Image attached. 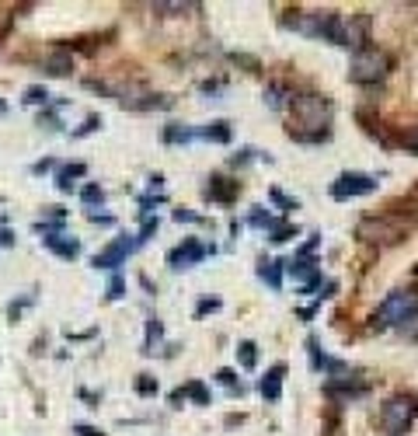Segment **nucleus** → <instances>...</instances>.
Wrapping results in <instances>:
<instances>
[{"label": "nucleus", "mask_w": 418, "mask_h": 436, "mask_svg": "<svg viewBox=\"0 0 418 436\" xmlns=\"http://www.w3.org/2000/svg\"><path fill=\"white\" fill-rule=\"evenodd\" d=\"M290 108L296 119V126H290V136L296 143H321L331 136V129H328L331 126V102L324 95H314V91L293 95Z\"/></svg>", "instance_id": "obj_1"}, {"label": "nucleus", "mask_w": 418, "mask_h": 436, "mask_svg": "<svg viewBox=\"0 0 418 436\" xmlns=\"http://www.w3.org/2000/svg\"><path fill=\"white\" fill-rule=\"evenodd\" d=\"M390 67H394V60H390L387 49H380V46H362V49L352 53L349 77H352L356 84H376V81H383V77L390 74Z\"/></svg>", "instance_id": "obj_2"}, {"label": "nucleus", "mask_w": 418, "mask_h": 436, "mask_svg": "<svg viewBox=\"0 0 418 436\" xmlns=\"http://www.w3.org/2000/svg\"><path fill=\"white\" fill-rule=\"evenodd\" d=\"M342 22L345 18L338 11H310L300 18H286V25L303 32L307 39H321V42H335V46H342Z\"/></svg>", "instance_id": "obj_3"}, {"label": "nucleus", "mask_w": 418, "mask_h": 436, "mask_svg": "<svg viewBox=\"0 0 418 436\" xmlns=\"http://www.w3.org/2000/svg\"><path fill=\"white\" fill-rule=\"evenodd\" d=\"M415 415H418V398L404 394V391L390 394L380 405V426L387 429V436H404V429L415 422Z\"/></svg>", "instance_id": "obj_4"}, {"label": "nucleus", "mask_w": 418, "mask_h": 436, "mask_svg": "<svg viewBox=\"0 0 418 436\" xmlns=\"http://www.w3.org/2000/svg\"><path fill=\"white\" fill-rule=\"evenodd\" d=\"M376 318H380V328L415 321L418 318V290H394V293H387L383 304L376 307Z\"/></svg>", "instance_id": "obj_5"}, {"label": "nucleus", "mask_w": 418, "mask_h": 436, "mask_svg": "<svg viewBox=\"0 0 418 436\" xmlns=\"http://www.w3.org/2000/svg\"><path fill=\"white\" fill-rule=\"evenodd\" d=\"M376 192V178L366 175V171H345L331 181V199L345 202V199H359V195H369Z\"/></svg>", "instance_id": "obj_6"}, {"label": "nucleus", "mask_w": 418, "mask_h": 436, "mask_svg": "<svg viewBox=\"0 0 418 436\" xmlns=\"http://www.w3.org/2000/svg\"><path fill=\"white\" fill-rule=\"evenodd\" d=\"M136 248H140V238H136V234H122V238H115L112 245H105V248L91 259V266H94V269H112V273H115L119 266H126V259H129Z\"/></svg>", "instance_id": "obj_7"}, {"label": "nucleus", "mask_w": 418, "mask_h": 436, "mask_svg": "<svg viewBox=\"0 0 418 436\" xmlns=\"http://www.w3.org/2000/svg\"><path fill=\"white\" fill-rule=\"evenodd\" d=\"M209 252H213V245H206V241H199V238H185L178 248L167 252V266H171V269H188V266H199Z\"/></svg>", "instance_id": "obj_8"}, {"label": "nucleus", "mask_w": 418, "mask_h": 436, "mask_svg": "<svg viewBox=\"0 0 418 436\" xmlns=\"http://www.w3.org/2000/svg\"><path fill=\"white\" fill-rule=\"evenodd\" d=\"M369 29H373V18L366 15V11H359V15H349L345 22H342V46L345 49H362V46H369Z\"/></svg>", "instance_id": "obj_9"}, {"label": "nucleus", "mask_w": 418, "mask_h": 436, "mask_svg": "<svg viewBox=\"0 0 418 436\" xmlns=\"http://www.w3.org/2000/svg\"><path fill=\"white\" fill-rule=\"evenodd\" d=\"M359 238H366V241H397L401 227L390 224L387 216H366V220L359 224Z\"/></svg>", "instance_id": "obj_10"}, {"label": "nucleus", "mask_w": 418, "mask_h": 436, "mask_svg": "<svg viewBox=\"0 0 418 436\" xmlns=\"http://www.w3.org/2000/svg\"><path fill=\"white\" fill-rule=\"evenodd\" d=\"M283 377H286V363H276L265 370V377L258 380V391L265 401H279L283 398Z\"/></svg>", "instance_id": "obj_11"}, {"label": "nucleus", "mask_w": 418, "mask_h": 436, "mask_svg": "<svg viewBox=\"0 0 418 436\" xmlns=\"http://www.w3.org/2000/svg\"><path fill=\"white\" fill-rule=\"evenodd\" d=\"M237 192H241V185L231 178H220V175H213L206 185V199H213V202H234Z\"/></svg>", "instance_id": "obj_12"}, {"label": "nucleus", "mask_w": 418, "mask_h": 436, "mask_svg": "<svg viewBox=\"0 0 418 436\" xmlns=\"http://www.w3.org/2000/svg\"><path fill=\"white\" fill-rule=\"evenodd\" d=\"M42 245L56 255V259H63V262H74L77 255H81V241L77 238H67V234H53V238H42Z\"/></svg>", "instance_id": "obj_13"}, {"label": "nucleus", "mask_w": 418, "mask_h": 436, "mask_svg": "<svg viewBox=\"0 0 418 436\" xmlns=\"http://www.w3.org/2000/svg\"><path fill=\"white\" fill-rule=\"evenodd\" d=\"M366 391H369V387H366V384H356L352 377H342V380H328V384H324V394H328V398H338V394H342V398L352 401V398H362Z\"/></svg>", "instance_id": "obj_14"}, {"label": "nucleus", "mask_w": 418, "mask_h": 436, "mask_svg": "<svg viewBox=\"0 0 418 436\" xmlns=\"http://www.w3.org/2000/svg\"><path fill=\"white\" fill-rule=\"evenodd\" d=\"M185 398H192L195 405H209V387H206L202 380H188L185 387L171 391V405H181Z\"/></svg>", "instance_id": "obj_15"}, {"label": "nucleus", "mask_w": 418, "mask_h": 436, "mask_svg": "<svg viewBox=\"0 0 418 436\" xmlns=\"http://www.w3.org/2000/svg\"><path fill=\"white\" fill-rule=\"evenodd\" d=\"M84 175H87V164H84V161H74V164H63V168L56 171V188H60V192H74L77 178H84Z\"/></svg>", "instance_id": "obj_16"}, {"label": "nucleus", "mask_w": 418, "mask_h": 436, "mask_svg": "<svg viewBox=\"0 0 418 436\" xmlns=\"http://www.w3.org/2000/svg\"><path fill=\"white\" fill-rule=\"evenodd\" d=\"M42 70L49 74V77H67L70 70H74V60H70V53H53V56H46L42 60Z\"/></svg>", "instance_id": "obj_17"}, {"label": "nucleus", "mask_w": 418, "mask_h": 436, "mask_svg": "<svg viewBox=\"0 0 418 436\" xmlns=\"http://www.w3.org/2000/svg\"><path fill=\"white\" fill-rule=\"evenodd\" d=\"M195 136H202V140H209V143H231V122L217 119V122L195 129Z\"/></svg>", "instance_id": "obj_18"}, {"label": "nucleus", "mask_w": 418, "mask_h": 436, "mask_svg": "<svg viewBox=\"0 0 418 436\" xmlns=\"http://www.w3.org/2000/svg\"><path fill=\"white\" fill-rule=\"evenodd\" d=\"M283 269H286V262H258V280H265L272 290H279L283 286Z\"/></svg>", "instance_id": "obj_19"}, {"label": "nucleus", "mask_w": 418, "mask_h": 436, "mask_svg": "<svg viewBox=\"0 0 418 436\" xmlns=\"http://www.w3.org/2000/svg\"><path fill=\"white\" fill-rule=\"evenodd\" d=\"M160 140L164 143H188V140H195V129H188L181 122H167L164 133H160Z\"/></svg>", "instance_id": "obj_20"}, {"label": "nucleus", "mask_w": 418, "mask_h": 436, "mask_svg": "<svg viewBox=\"0 0 418 436\" xmlns=\"http://www.w3.org/2000/svg\"><path fill=\"white\" fill-rule=\"evenodd\" d=\"M237 363H241L244 370H255V366H258V346H255L251 339L237 342Z\"/></svg>", "instance_id": "obj_21"}, {"label": "nucleus", "mask_w": 418, "mask_h": 436, "mask_svg": "<svg viewBox=\"0 0 418 436\" xmlns=\"http://www.w3.org/2000/svg\"><path fill=\"white\" fill-rule=\"evenodd\" d=\"M49 88H42V84H32V88H25V95H22V102L25 105H39V108H49Z\"/></svg>", "instance_id": "obj_22"}, {"label": "nucleus", "mask_w": 418, "mask_h": 436, "mask_svg": "<svg viewBox=\"0 0 418 436\" xmlns=\"http://www.w3.org/2000/svg\"><path fill=\"white\" fill-rule=\"evenodd\" d=\"M286 98H293V91H286L283 84H269V88H265V105H269V108H283Z\"/></svg>", "instance_id": "obj_23"}, {"label": "nucleus", "mask_w": 418, "mask_h": 436, "mask_svg": "<svg viewBox=\"0 0 418 436\" xmlns=\"http://www.w3.org/2000/svg\"><path fill=\"white\" fill-rule=\"evenodd\" d=\"M300 231H296V224H290V220H279L272 231H269V241H276V245H283V241H293Z\"/></svg>", "instance_id": "obj_24"}, {"label": "nucleus", "mask_w": 418, "mask_h": 436, "mask_svg": "<svg viewBox=\"0 0 418 436\" xmlns=\"http://www.w3.org/2000/svg\"><path fill=\"white\" fill-rule=\"evenodd\" d=\"M160 339H164V325H160L157 318H150V321H147V342H143V353H153V346H160Z\"/></svg>", "instance_id": "obj_25"}, {"label": "nucleus", "mask_w": 418, "mask_h": 436, "mask_svg": "<svg viewBox=\"0 0 418 436\" xmlns=\"http://www.w3.org/2000/svg\"><path fill=\"white\" fill-rule=\"evenodd\" d=\"M81 199H84V206H91V209H94V206H101V202H105V188H101L98 181H91V185H84V188H81Z\"/></svg>", "instance_id": "obj_26"}, {"label": "nucleus", "mask_w": 418, "mask_h": 436, "mask_svg": "<svg viewBox=\"0 0 418 436\" xmlns=\"http://www.w3.org/2000/svg\"><path fill=\"white\" fill-rule=\"evenodd\" d=\"M248 224H251V227H265V231H272L279 220H276L272 213H265L262 206H255V209H251V216H248Z\"/></svg>", "instance_id": "obj_27"}, {"label": "nucleus", "mask_w": 418, "mask_h": 436, "mask_svg": "<svg viewBox=\"0 0 418 436\" xmlns=\"http://www.w3.org/2000/svg\"><path fill=\"white\" fill-rule=\"evenodd\" d=\"M136 394H143V398H153V394H157V377H150V373H140V377H136Z\"/></svg>", "instance_id": "obj_28"}, {"label": "nucleus", "mask_w": 418, "mask_h": 436, "mask_svg": "<svg viewBox=\"0 0 418 436\" xmlns=\"http://www.w3.org/2000/svg\"><path fill=\"white\" fill-rule=\"evenodd\" d=\"M217 380H220L224 387H231V391H237V394L244 391V387H241V380H237V370H231V366H224V370L217 373Z\"/></svg>", "instance_id": "obj_29"}, {"label": "nucleus", "mask_w": 418, "mask_h": 436, "mask_svg": "<svg viewBox=\"0 0 418 436\" xmlns=\"http://www.w3.org/2000/svg\"><path fill=\"white\" fill-rule=\"evenodd\" d=\"M39 126H46L49 133H60V126H63V122H60V115H56L53 108H42V112H39Z\"/></svg>", "instance_id": "obj_30"}, {"label": "nucleus", "mask_w": 418, "mask_h": 436, "mask_svg": "<svg viewBox=\"0 0 418 436\" xmlns=\"http://www.w3.org/2000/svg\"><path fill=\"white\" fill-rule=\"evenodd\" d=\"M108 300H119V297H126V280L119 276V273H112V280H108V293H105Z\"/></svg>", "instance_id": "obj_31"}, {"label": "nucleus", "mask_w": 418, "mask_h": 436, "mask_svg": "<svg viewBox=\"0 0 418 436\" xmlns=\"http://www.w3.org/2000/svg\"><path fill=\"white\" fill-rule=\"evenodd\" d=\"M32 300H35V293H25L22 300H11V304H8V318H11V321H18V318H22V311H25Z\"/></svg>", "instance_id": "obj_32"}, {"label": "nucleus", "mask_w": 418, "mask_h": 436, "mask_svg": "<svg viewBox=\"0 0 418 436\" xmlns=\"http://www.w3.org/2000/svg\"><path fill=\"white\" fill-rule=\"evenodd\" d=\"M269 195H272V202H276V206H283V213H290V209H296V206H300L296 199H290V195H286V192H279V188H272Z\"/></svg>", "instance_id": "obj_33"}, {"label": "nucleus", "mask_w": 418, "mask_h": 436, "mask_svg": "<svg viewBox=\"0 0 418 436\" xmlns=\"http://www.w3.org/2000/svg\"><path fill=\"white\" fill-rule=\"evenodd\" d=\"M178 224H206V216H199V213H192V209H174L171 213Z\"/></svg>", "instance_id": "obj_34"}, {"label": "nucleus", "mask_w": 418, "mask_h": 436, "mask_svg": "<svg viewBox=\"0 0 418 436\" xmlns=\"http://www.w3.org/2000/svg\"><path fill=\"white\" fill-rule=\"evenodd\" d=\"M255 154H258V150H251V147L237 150V154L231 157V168H244V164H251V161H255Z\"/></svg>", "instance_id": "obj_35"}, {"label": "nucleus", "mask_w": 418, "mask_h": 436, "mask_svg": "<svg viewBox=\"0 0 418 436\" xmlns=\"http://www.w3.org/2000/svg\"><path fill=\"white\" fill-rule=\"evenodd\" d=\"M94 129H101V115H87V119H84V126H81V129H74V136H87V133H94Z\"/></svg>", "instance_id": "obj_36"}, {"label": "nucleus", "mask_w": 418, "mask_h": 436, "mask_svg": "<svg viewBox=\"0 0 418 436\" xmlns=\"http://www.w3.org/2000/svg\"><path fill=\"white\" fill-rule=\"evenodd\" d=\"M150 234H157V216H147V220H143V227H140V234H136V238H140V245H143Z\"/></svg>", "instance_id": "obj_37"}, {"label": "nucleus", "mask_w": 418, "mask_h": 436, "mask_svg": "<svg viewBox=\"0 0 418 436\" xmlns=\"http://www.w3.org/2000/svg\"><path fill=\"white\" fill-rule=\"evenodd\" d=\"M317 248H321V234H314V238H310V241H307V245H303V248L296 252V259H310V255H314Z\"/></svg>", "instance_id": "obj_38"}, {"label": "nucleus", "mask_w": 418, "mask_h": 436, "mask_svg": "<svg viewBox=\"0 0 418 436\" xmlns=\"http://www.w3.org/2000/svg\"><path fill=\"white\" fill-rule=\"evenodd\" d=\"M74 433H77V436H105L98 426H87V422H77V426H74Z\"/></svg>", "instance_id": "obj_39"}, {"label": "nucleus", "mask_w": 418, "mask_h": 436, "mask_svg": "<svg viewBox=\"0 0 418 436\" xmlns=\"http://www.w3.org/2000/svg\"><path fill=\"white\" fill-rule=\"evenodd\" d=\"M220 307V300L217 297H209V300H199V307H195V314L202 318V314H209V311H217Z\"/></svg>", "instance_id": "obj_40"}, {"label": "nucleus", "mask_w": 418, "mask_h": 436, "mask_svg": "<svg viewBox=\"0 0 418 436\" xmlns=\"http://www.w3.org/2000/svg\"><path fill=\"white\" fill-rule=\"evenodd\" d=\"M53 164H56L53 157H42L39 164H32V175H46V171H53Z\"/></svg>", "instance_id": "obj_41"}, {"label": "nucleus", "mask_w": 418, "mask_h": 436, "mask_svg": "<svg viewBox=\"0 0 418 436\" xmlns=\"http://www.w3.org/2000/svg\"><path fill=\"white\" fill-rule=\"evenodd\" d=\"M87 220H91V224H105V227H108V224H112V216H108V213H94V209H87Z\"/></svg>", "instance_id": "obj_42"}, {"label": "nucleus", "mask_w": 418, "mask_h": 436, "mask_svg": "<svg viewBox=\"0 0 418 436\" xmlns=\"http://www.w3.org/2000/svg\"><path fill=\"white\" fill-rule=\"evenodd\" d=\"M15 231H0V248H15Z\"/></svg>", "instance_id": "obj_43"}, {"label": "nucleus", "mask_w": 418, "mask_h": 436, "mask_svg": "<svg viewBox=\"0 0 418 436\" xmlns=\"http://www.w3.org/2000/svg\"><path fill=\"white\" fill-rule=\"evenodd\" d=\"M150 188L160 192V188H164V175H150Z\"/></svg>", "instance_id": "obj_44"}, {"label": "nucleus", "mask_w": 418, "mask_h": 436, "mask_svg": "<svg viewBox=\"0 0 418 436\" xmlns=\"http://www.w3.org/2000/svg\"><path fill=\"white\" fill-rule=\"evenodd\" d=\"M4 112H8V102H4V98H0V115H4Z\"/></svg>", "instance_id": "obj_45"}]
</instances>
